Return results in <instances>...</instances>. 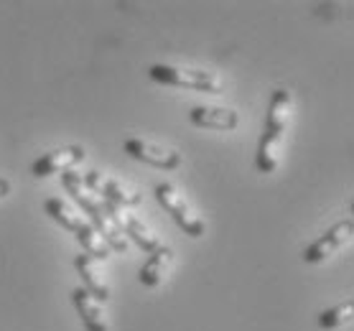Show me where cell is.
<instances>
[{
    "mask_svg": "<svg viewBox=\"0 0 354 331\" xmlns=\"http://www.w3.org/2000/svg\"><path fill=\"white\" fill-rule=\"evenodd\" d=\"M62 184H64L66 194H72L74 202L80 204L82 209L89 214V225L95 227L97 234L110 245V250L125 255L130 247L128 237L122 234L120 225L115 222L113 211H110V204L102 202V199H97V196L87 189L82 173H77V171H64V173H62Z\"/></svg>",
    "mask_w": 354,
    "mask_h": 331,
    "instance_id": "6da1fadb",
    "label": "cell"
},
{
    "mask_svg": "<svg viewBox=\"0 0 354 331\" xmlns=\"http://www.w3.org/2000/svg\"><path fill=\"white\" fill-rule=\"evenodd\" d=\"M110 211H113L115 222L120 225L122 234H125V237H130V240H133V243H136L143 252H153V250H158V247H161L158 237L151 232V227L143 225V222H140L133 211H128L125 207H113V204H110Z\"/></svg>",
    "mask_w": 354,
    "mask_h": 331,
    "instance_id": "9c48e42d",
    "label": "cell"
},
{
    "mask_svg": "<svg viewBox=\"0 0 354 331\" xmlns=\"http://www.w3.org/2000/svg\"><path fill=\"white\" fill-rule=\"evenodd\" d=\"M156 199H158V204H161L163 209L174 217V222L184 229V234H189V237H201V234H204V229H207L204 219L194 211V207L189 204V199H186V196L181 194L174 184H158L156 186Z\"/></svg>",
    "mask_w": 354,
    "mask_h": 331,
    "instance_id": "277c9868",
    "label": "cell"
},
{
    "mask_svg": "<svg viewBox=\"0 0 354 331\" xmlns=\"http://www.w3.org/2000/svg\"><path fill=\"white\" fill-rule=\"evenodd\" d=\"M44 209H46V214H48L51 219H54L57 225H62L64 229H69V232H74V229H77V227H80L82 222H84L80 211H74L72 207H69V204L62 202V199H57V196H51V199H46V204H44Z\"/></svg>",
    "mask_w": 354,
    "mask_h": 331,
    "instance_id": "9a60e30c",
    "label": "cell"
},
{
    "mask_svg": "<svg viewBox=\"0 0 354 331\" xmlns=\"http://www.w3.org/2000/svg\"><path fill=\"white\" fill-rule=\"evenodd\" d=\"M352 319H354V301H346V303H339V306L322 311L319 314V326L324 331H334L346 326V323H352Z\"/></svg>",
    "mask_w": 354,
    "mask_h": 331,
    "instance_id": "2e32d148",
    "label": "cell"
},
{
    "mask_svg": "<svg viewBox=\"0 0 354 331\" xmlns=\"http://www.w3.org/2000/svg\"><path fill=\"white\" fill-rule=\"evenodd\" d=\"M125 153L130 158H136V161H143L148 166H153V169H161V171H176L181 169V153L174 151V148H163L158 143H151V140H140V138H128L125 140Z\"/></svg>",
    "mask_w": 354,
    "mask_h": 331,
    "instance_id": "8992f818",
    "label": "cell"
},
{
    "mask_svg": "<svg viewBox=\"0 0 354 331\" xmlns=\"http://www.w3.org/2000/svg\"><path fill=\"white\" fill-rule=\"evenodd\" d=\"M290 107H293V100H290L288 89H275L270 107H268L266 130L260 138L258 155H255V166L260 173H273L281 163V146L290 120Z\"/></svg>",
    "mask_w": 354,
    "mask_h": 331,
    "instance_id": "7a4b0ae2",
    "label": "cell"
},
{
    "mask_svg": "<svg viewBox=\"0 0 354 331\" xmlns=\"http://www.w3.org/2000/svg\"><path fill=\"white\" fill-rule=\"evenodd\" d=\"M8 194H10V181L0 176V199H3V196H8Z\"/></svg>",
    "mask_w": 354,
    "mask_h": 331,
    "instance_id": "e0dca14e",
    "label": "cell"
},
{
    "mask_svg": "<svg viewBox=\"0 0 354 331\" xmlns=\"http://www.w3.org/2000/svg\"><path fill=\"white\" fill-rule=\"evenodd\" d=\"M72 301H74L77 314L82 316L84 329H87V331H110V326H107L105 308L100 306V301H95L92 296H89L87 288H82V285H80V288H74Z\"/></svg>",
    "mask_w": 354,
    "mask_h": 331,
    "instance_id": "7c38bea8",
    "label": "cell"
},
{
    "mask_svg": "<svg viewBox=\"0 0 354 331\" xmlns=\"http://www.w3.org/2000/svg\"><path fill=\"white\" fill-rule=\"evenodd\" d=\"M87 158V151L82 146H64V148H57V151H51V153H44L39 161L33 163L31 173L36 178H46V176H54V173H64V171H72L77 163H82Z\"/></svg>",
    "mask_w": 354,
    "mask_h": 331,
    "instance_id": "ba28073f",
    "label": "cell"
},
{
    "mask_svg": "<svg viewBox=\"0 0 354 331\" xmlns=\"http://www.w3.org/2000/svg\"><path fill=\"white\" fill-rule=\"evenodd\" d=\"M84 184L92 194H100L102 202L113 204V207H136V204L143 202V194H138L133 186H128L120 178L110 176V173H102V171H89L84 176Z\"/></svg>",
    "mask_w": 354,
    "mask_h": 331,
    "instance_id": "5b68a950",
    "label": "cell"
},
{
    "mask_svg": "<svg viewBox=\"0 0 354 331\" xmlns=\"http://www.w3.org/2000/svg\"><path fill=\"white\" fill-rule=\"evenodd\" d=\"M74 267H77V273L82 275V281H84V288L89 291V296L95 301H102L105 303L110 296H113V291H110V283H107L105 273L97 267V260L89 258V255H77L74 258Z\"/></svg>",
    "mask_w": 354,
    "mask_h": 331,
    "instance_id": "8fae6325",
    "label": "cell"
},
{
    "mask_svg": "<svg viewBox=\"0 0 354 331\" xmlns=\"http://www.w3.org/2000/svg\"><path fill=\"white\" fill-rule=\"evenodd\" d=\"M192 122L196 128L204 130H234L240 125V115L232 107H214V105H199L189 113Z\"/></svg>",
    "mask_w": 354,
    "mask_h": 331,
    "instance_id": "30bf717a",
    "label": "cell"
},
{
    "mask_svg": "<svg viewBox=\"0 0 354 331\" xmlns=\"http://www.w3.org/2000/svg\"><path fill=\"white\" fill-rule=\"evenodd\" d=\"M171 263H174V250L161 245L158 250L151 252V258L145 260L143 267H140V273H138L140 285H145V288H158L163 283V278H166V273H169Z\"/></svg>",
    "mask_w": 354,
    "mask_h": 331,
    "instance_id": "4fadbf2b",
    "label": "cell"
},
{
    "mask_svg": "<svg viewBox=\"0 0 354 331\" xmlns=\"http://www.w3.org/2000/svg\"><path fill=\"white\" fill-rule=\"evenodd\" d=\"M354 234V222L352 219H342L337 225L326 229V234H322L316 243H311L304 250V263L308 265H316V263H324L326 258H331L337 250H342Z\"/></svg>",
    "mask_w": 354,
    "mask_h": 331,
    "instance_id": "52a82bcc",
    "label": "cell"
},
{
    "mask_svg": "<svg viewBox=\"0 0 354 331\" xmlns=\"http://www.w3.org/2000/svg\"><path fill=\"white\" fill-rule=\"evenodd\" d=\"M74 237H77V243L82 245V250H84V255H89V258L95 260H110V255H113V250H110V245L97 234V229L89 222H82L77 229H74Z\"/></svg>",
    "mask_w": 354,
    "mask_h": 331,
    "instance_id": "5bb4252c",
    "label": "cell"
},
{
    "mask_svg": "<svg viewBox=\"0 0 354 331\" xmlns=\"http://www.w3.org/2000/svg\"><path fill=\"white\" fill-rule=\"evenodd\" d=\"M148 74H151L153 82L169 84V87H184V89H194V92H209V95H219L225 89V82L219 79L214 72H207V69L153 64L148 69Z\"/></svg>",
    "mask_w": 354,
    "mask_h": 331,
    "instance_id": "3957f363",
    "label": "cell"
}]
</instances>
